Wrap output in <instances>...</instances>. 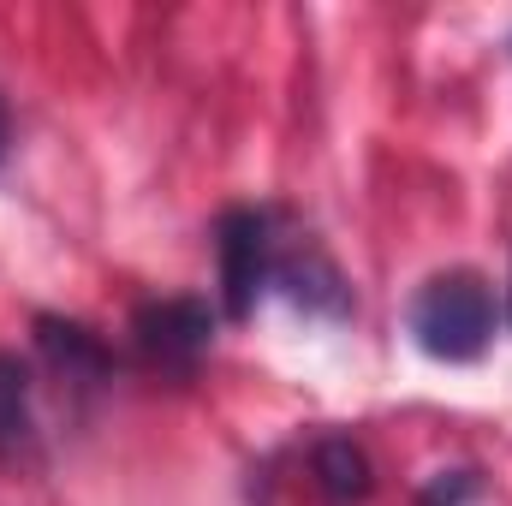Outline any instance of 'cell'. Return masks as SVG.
Segmentation results:
<instances>
[{"label": "cell", "mask_w": 512, "mask_h": 506, "mask_svg": "<svg viewBox=\"0 0 512 506\" xmlns=\"http://www.w3.org/2000/svg\"><path fill=\"white\" fill-rule=\"evenodd\" d=\"M310 477L322 489L328 506H364L376 489V471H370V453L352 441V435H322L310 447Z\"/></svg>", "instance_id": "6"}, {"label": "cell", "mask_w": 512, "mask_h": 506, "mask_svg": "<svg viewBox=\"0 0 512 506\" xmlns=\"http://www.w3.org/2000/svg\"><path fill=\"white\" fill-rule=\"evenodd\" d=\"M411 322V340L441 358V364H471L489 352L495 328H501V304H495V286L477 274V268H447V274H429L405 310Z\"/></svg>", "instance_id": "1"}, {"label": "cell", "mask_w": 512, "mask_h": 506, "mask_svg": "<svg viewBox=\"0 0 512 506\" xmlns=\"http://www.w3.org/2000/svg\"><path fill=\"white\" fill-rule=\"evenodd\" d=\"M137 358L167 381H191L215 346V310L203 298H155L131 316Z\"/></svg>", "instance_id": "2"}, {"label": "cell", "mask_w": 512, "mask_h": 506, "mask_svg": "<svg viewBox=\"0 0 512 506\" xmlns=\"http://www.w3.org/2000/svg\"><path fill=\"white\" fill-rule=\"evenodd\" d=\"M36 453V387L18 352H0V465H24Z\"/></svg>", "instance_id": "7"}, {"label": "cell", "mask_w": 512, "mask_h": 506, "mask_svg": "<svg viewBox=\"0 0 512 506\" xmlns=\"http://www.w3.org/2000/svg\"><path fill=\"white\" fill-rule=\"evenodd\" d=\"M274 251H280V239H274V209H251V203H239V209H227V215L215 221L221 310H227L233 322L251 316L256 298H262V286L274 280Z\"/></svg>", "instance_id": "3"}, {"label": "cell", "mask_w": 512, "mask_h": 506, "mask_svg": "<svg viewBox=\"0 0 512 506\" xmlns=\"http://www.w3.org/2000/svg\"><path fill=\"white\" fill-rule=\"evenodd\" d=\"M268 286H286V298L304 304L310 316H352V286H346V274L328 262L322 245H310V239H292V245L274 251V280H268Z\"/></svg>", "instance_id": "4"}, {"label": "cell", "mask_w": 512, "mask_h": 506, "mask_svg": "<svg viewBox=\"0 0 512 506\" xmlns=\"http://www.w3.org/2000/svg\"><path fill=\"white\" fill-rule=\"evenodd\" d=\"M36 346L42 358L78 387H96V381L114 376V352L102 346V334H90L84 322H66V316H36Z\"/></svg>", "instance_id": "5"}, {"label": "cell", "mask_w": 512, "mask_h": 506, "mask_svg": "<svg viewBox=\"0 0 512 506\" xmlns=\"http://www.w3.org/2000/svg\"><path fill=\"white\" fill-rule=\"evenodd\" d=\"M507 322H512V286H507Z\"/></svg>", "instance_id": "10"}, {"label": "cell", "mask_w": 512, "mask_h": 506, "mask_svg": "<svg viewBox=\"0 0 512 506\" xmlns=\"http://www.w3.org/2000/svg\"><path fill=\"white\" fill-rule=\"evenodd\" d=\"M477 471H435L423 489H417V506H471L477 501Z\"/></svg>", "instance_id": "8"}, {"label": "cell", "mask_w": 512, "mask_h": 506, "mask_svg": "<svg viewBox=\"0 0 512 506\" xmlns=\"http://www.w3.org/2000/svg\"><path fill=\"white\" fill-rule=\"evenodd\" d=\"M6 149H12V114H6V96H0V161H6Z\"/></svg>", "instance_id": "9"}]
</instances>
